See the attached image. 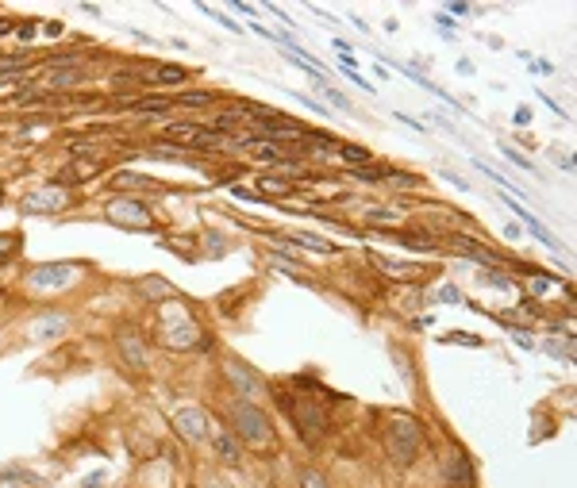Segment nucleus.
Returning <instances> with one entry per match:
<instances>
[{
  "mask_svg": "<svg viewBox=\"0 0 577 488\" xmlns=\"http://www.w3.org/2000/svg\"><path fill=\"white\" fill-rule=\"evenodd\" d=\"M301 488H327V480H323L316 469H304V473H301Z\"/></svg>",
  "mask_w": 577,
  "mask_h": 488,
  "instance_id": "obj_22",
  "label": "nucleus"
},
{
  "mask_svg": "<svg viewBox=\"0 0 577 488\" xmlns=\"http://www.w3.org/2000/svg\"><path fill=\"white\" fill-rule=\"evenodd\" d=\"M258 185H262L266 196H285V193H293V185H289V181H274V177H262Z\"/></svg>",
  "mask_w": 577,
  "mask_h": 488,
  "instance_id": "obj_18",
  "label": "nucleus"
},
{
  "mask_svg": "<svg viewBox=\"0 0 577 488\" xmlns=\"http://www.w3.org/2000/svg\"><path fill=\"white\" fill-rule=\"evenodd\" d=\"M62 331H66V319H62V315L39 319L35 327H31V334H35V339H54V334H62Z\"/></svg>",
  "mask_w": 577,
  "mask_h": 488,
  "instance_id": "obj_14",
  "label": "nucleus"
},
{
  "mask_svg": "<svg viewBox=\"0 0 577 488\" xmlns=\"http://www.w3.org/2000/svg\"><path fill=\"white\" fill-rule=\"evenodd\" d=\"M35 35V23H20V39H31Z\"/></svg>",
  "mask_w": 577,
  "mask_h": 488,
  "instance_id": "obj_28",
  "label": "nucleus"
},
{
  "mask_svg": "<svg viewBox=\"0 0 577 488\" xmlns=\"http://www.w3.org/2000/svg\"><path fill=\"white\" fill-rule=\"evenodd\" d=\"M423 446V430L420 423L412 419V415H392L389 427H385V450H389L392 461H401V465H412L416 454Z\"/></svg>",
  "mask_w": 577,
  "mask_h": 488,
  "instance_id": "obj_1",
  "label": "nucleus"
},
{
  "mask_svg": "<svg viewBox=\"0 0 577 488\" xmlns=\"http://www.w3.org/2000/svg\"><path fill=\"white\" fill-rule=\"evenodd\" d=\"M227 377H231V381H235L243 392H250V396H255V392H262L258 377H255V373H243V365H239V361H227Z\"/></svg>",
  "mask_w": 577,
  "mask_h": 488,
  "instance_id": "obj_12",
  "label": "nucleus"
},
{
  "mask_svg": "<svg viewBox=\"0 0 577 488\" xmlns=\"http://www.w3.org/2000/svg\"><path fill=\"white\" fill-rule=\"evenodd\" d=\"M139 289H143V293H147V296H169V293H174V289H169V284L166 281H143V284H139Z\"/></svg>",
  "mask_w": 577,
  "mask_h": 488,
  "instance_id": "obj_23",
  "label": "nucleus"
},
{
  "mask_svg": "<svg viewBox=\"0 0 577 488\" xmlns=\"http://www.w3.org/2000/svg\"><path fill=\"white\" fill-rule=\"evenodd\" d=\"M66 188L50 185V188H39V193H31L27 200H23V212H58V208H66Z\"/></svg>",
  "mask_w": 577,
  "mask_h": 488,
  "instance_id": "obj_7",
  "label": "nucleus"
},
{
  "mask_svg": "<svg viewBox=\"0 0 577 488\" xmlns=\"http://www.w3.org/2000/svg\"><path fill=\"white\" fill-rule=\"evenodd\" d=\"M73 277V265H39L35 273H31V284L35 289H58Z\"/></svg>",
  "mask_w": 577,
  "mask_h": 488,
  "instance_id": "obj_8",
  "label": "nucleus"
},
{
  "mask_svg": "<svg viewBox=\"0 0 577 488\" xmlns=\"http://www.w3.org/2000/svg\"><path fill=\"white\" fill-rule=\"evenodd\" d=\"M281 404H285V411L293 415L296 430H301L304 439H312V442H316L323 430H327V415H323L320 404H312V400H296V396H281Z\"/></svg>",
  "mask_w": 577,
  "mask_h": 488,
  "instance_id": "obj_4",
  "label": "nucleus"
},
{
  "mask_svg": "<svg viewBox=\"0 0 577 488\" xmlns=\"http://www.w3.org/2000/svg\"><path fill=\"white\" fill-rule=\"evenodd\" d=\"M339 154L351 162V166H366L370 162V150H362V147H339Z\"/></svg>",
  "mask_w": 577,
  "mask_h": 488,
  "instance_id": "obj_19",
  "label": "nucleus"
},
{
  "mask_svg": "<svg viewBox=\"0 0 577 488\" xmlns=\"http://www.w3.org/2000/svg\"><path fill=\"white\" fill-rule=\"evenodd\" d=\"M12 250H16V239L4 234V239H0V258H12Z\"/></svg>",
  "mask_w": 577,
  "mask_h": 488,
  "instance_id": "obj_26",
  "label": "nucleus"
},
{
  "mask_svg": "<svg viewBox=\"0 0 577 488\" xmlns=\"http://www.w3.org/2000/svg\"><path fill=\"white\" fill-rule=\"evenodd\" d=\"M293 243L308 246V250H316V254H335V243H327V239H320V234H308V231L293 234Z\"/></svg>",
  "mask_w": 577,
  "mask_h": 488,
  "instance_id": "obj_13",
  "label": "nucleus"
},
{
  "mask_svg": "<svg viewBox=\"0 0 577 488\" xmlns=\"http://www.w3.org/2000/svg\"><path fill=\"white\" fill-rule=\"evenodd\" d=\"M169 108V100H162V97H147V100H139L135 104V112H166Z\"/></svg>",
  "mask_w": 577,
  "mask_h": 488,
  "instance_id": "obj_21",
  "label": "nucleus"
},
{
  "mask_svg": "<svg viewBox=\"0 0 577 488\" xmlns=\"http://www.w3.org/2000/svg\"><path fill=\"white\" fill-rule=\"evenodd\" d=\"M174 427H177V435H185L189 442H200L208 435V415L200 408H181L174 415Z\"/></svg>",
  "mask_w": 577,
  "mask_h": 488,
  "instance_id": "obj_6",
  "label": "nucleus"
},
{
  "mask_svg": "<svg viewBox=\"0 0 577 488\" xmlns=\"http://www.w3.org/2000/svg\"><path fill=\"white\" fill-rule=\"evenodd\" d=\"M212 442H215V454H220V458H224L227 465H235V461L243 458V450H239V442L231 439L227 430H220V427H215V430H212Z\"/></svg>",
  "mask_w": 577,
  "mask_h": 488,
  "instance_id": "obj_10",
  "label": "nucleus"
},
{
  "mask_svg": "<svg viewBox=\"0 0 577 488\" xmlns=\"http://www.w3.org/2000/svg\"><path fill=\"white\" fill-rule=\"evenodd\" d=\"M78 77H81L78 69H54V73H50V85H54V88H62V85H73Z\"/></svg>",
  "mask_w": 577,
  "mask_h": 488,
  "instance_id": "obj_20",
  "label": "nucleus"
},
{
  "mask_svg": "<svg viewBox=\"0 0 577 488\" xmlns=\"http://www.w3.org/2000/svg\"><path fill=\"white\" fill-rule=\"evenodd\" d=\"M516 123H519V127H523V123H531V112H528V108H519V112H516Z\"/></svg>",
  "mask_w": 577,
  "mask_h": 488,
  "instance_id": "obj_27",
  "label": "nucleus"
},
{
  "mask_svg": "<svg viewBox=\"0 0 577 488\" xmlns=\"http://www.w3.org/2000/svg\"><path fill=\"white\" fill-rule=\"evenodd\" d=\"M108 219L119 223V227H128V231H150V227H154L150 208L139 204V200H112V204H108Z\"/></svg>",
  "mask_w": 577,
  "mask_h": 488,
  "instance_id": "obj_5",
  "label": "nucleus"
},
{
  "mask_svg": "<svg viewBox=\"0 0 577 488\" xmlns=\"http://www.w3.org/2000/svg\"><path fill=\"white\" fill-rule=\"evenodd\" d=\"M119 350H123V354L131 358V365H135V369H143V365H147V354H143V342H139V334H135V331L119 334Z\"/></svg>",
  "mask_w": 577,
  "mask_h": 488,
  "instance_id": "obj_11",
  "label": "nucleus"
},
{
  "mask_svg": "<svg viewBox=\"0 0 577 488\" xmlns=\"http://www.w3.org/2000/svg\"><path fill=\"white\" fill-rule=\"evenodd\" d=\"M258 131L270 138H304L301 127H293L289 119H274V116H258Z\"/></svg>",
  "mask_w": 577,
  "mask_h": 488,
  "instance_id": "obj_9",
  "label": "nucleus"
},
{
  "mask_svg": "<svg viewBox=\"0 0 577 488\" xmlns=\"http://www.w3.org/2000/svg\"><path fill=\"white\" fill-rule=\"evenodd\" d=\"M370 219H373V223H397L401 215H397V212H370Z\"/></svg>",
  "mask_w": 577,
  "mask_h": 488,
  "instance_id": "obj_25",
  "label": "nucleus"
},
{
  "mask_svg": "<svg viewBox=\"0 0 577 488\" xmlns=\"http://www.w3.org/2000/svg\"><path fill=\"white\" fill-rule=\"evenodd\" d=\"M12 31V20H0V35H8Z\"/></svg>",
  "mask_w": 577,
  "mask_h": 488,
  "instance_id": "obj_29",
  "label": "nucleus"
},
{
  "mask_svg": "<svg viewBox=\"0 0 577 488\" xmlns=\"http://www.w3.org/2000/svg\"><path fill=\"white\" fill-rule=\"evenodd\" d=\"M447 473H450V485H470V465H466V458H462V454H450Z\"/></svg>",
  "mask_w": 577,
  "mask_h": 488,
  "instance_id": "obj_15",
  "label": "nucleus"
},
{
  "mask_svg": "<svg viewBox=\"0 0 577 488\" xmlns=\"http://www.w3.org/2000/svg\"><path fill=\"white\" fill-rule=\"evenodd\" d=\"M166 135L174 138V143H200V135H204V131H200V127H193V123H174V127H169Z\"/></svg>",
  "mask_w": 577,
  "mask_h": 488,
  "instance_id": "obj_16",
  "label": "nucleus"
},
{
  "mask_svg": "<svg viewBox=\"0 0 577 488\" xmlns=\"http://www.w3.org/2000/svg\"><path fill=\"white\" fill-rule=\"evenodd\" d=\"M162 342L169 350H185V346L200 342V331H196V323L189 319V312L181 304H166L162 308Z\"/></svg>",
  "mask_w": 577,
  "mask_h": 488,
  "instance_id": "obj_3",
  "label": "nucleus"
},
{
  "mask_svg": "<svg viewBox=\"0 0 577 488\" xmlns=\"http://www.w3.org/2000/svg\"><path fill=\"white\" fill-rule=\"evenodd\" d=\"M181 104H189V108H204V104H212V97H208V93H185V97H181Z\"/></svg>",
  "mask_w": 577,
  "mask_h": 488,
  "instance_id": "obj_24",
  "label": "nucleus"
},
{
  "mask_svg": "<svg viewBox=\"0 0 577 488\" xmlns=\"http://www.w3.org/2000/svg\"><path fill=\"white\" fill-rule=\"evenodd\" d=\"M162 85H177V81H185V69L181 66H158V73H154Z\"/></svg>",
  "mask_w": 577,
  "mask_h": 488,
  "instance_id": "obj_17",
  "label": "nucleus"
},
{
  "mask_svg": "<svg viewBox=\"0 0 577 488\" xmlns=\"http://www.w3.org/2000/svg\"><path fill=\"white\" fill-rule=\"evenodd\" d=\"M231 423H235V435L246 442V446L266 450L270 442H274V427H270V419H266V415L255 408V404L239 400L235 408H231Z\"/></svg>",
  "mask_w": 577,
  "mask_h": 488,
  "instance_id": "obj_2",
  "label": "nucleus"
}]
</instances>
